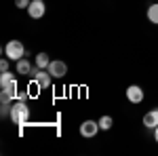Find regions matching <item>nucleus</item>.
<instances>
[{
    "label": "nucleus",
    "instance_id": "nucleus-17",
    "mask_svg": "<svg viewBox=\"0 0 158 156\" xmlns=\"http://www.w3.org/2000/svg\"><path fill=\"white\" fill-rule=\"evenodd\" d=\"M154 139H156V144H158V127L154 129Z\"/></svg>",
    "mask_w": 158,
    "mask_h": 156
},
{
    "label": "nucleus",
    "instance_id": "nucleus-7",
    "mask_svg": "<svg viewBox=\"0 0 158 156\" xmlns=\"http://www.w3.org/2000/svg\"><path fill=\"white\" fill-rule=\"evenodd\" d=\"M47 70L51 72L53 78H63V76L68 74V65H65V61H61V59H53Z\"/></svg>",
    "mask_w": 158,
    "mask_h": 156
},
{
    "label": "nucleus",
    "instance_id": "nucleus-16",
    "mask_svg": "<svg viewBox=\"0 0 158 156\" xmlns=\"http://www.w3.org/2000/svg\"><path fill=\"white\" fill-rule=\"evenodd\" d=\"M27 95H30V93H23V91H17V93H15V99H19V101H25V99H27Z\"/></svg>",
    "mask_w": 158,
    "mask_h": 156
},
{
    "label": "nucleus",
    "instance_id": "nucleus-11",
    "mask_svg": "<svg viewBox=\"0 0 158 156\" xmlns=\"http://www.w3.org/2000/svg\"><path fill=\"white\" fill-rule=\"evenodd\" d=\"M148 21L158 25V2H154V4L148 6Z\"/></svg>",
    "mask_w": 158,
    "mask_h": 156
},
{
    "label": "nucleus",
    "instance_id": "nucleus-15",
    "mask_svg": "<svg viewBox=\"0 0 158 156\" xmlns=\"http://www.w3.org/2000/svg\"><path fill=\"white\" fill-rule=\"evenodd\" d=\"M9 57H2V59H0V70H2V72H9Z\"/></svg>",
    "mask_w": 158,
    "mask_h": 156
},
{
    "label": "nucleus",
    "instance_id": "nucleus-18",
    "mask_svg": "<svg viewBox=\"0 0 158 156\" xmlns=\"http://www.w3.org/2000/svg\"><path fill=\"white\" fill-rule=\"evenodd\" d=\"M156 2H158V0H156Z\"/></svg>",
    "mask_w": 158,
    "mask_h": 156
},
{
    "label": "nucleus",
    "instance_id": "nucleus-2",
    "mask_svg": "<svg viewBox=\"0 0 158 156\" xmlns=\"http://www.w3.org/2000/svg\"><path fill=\"white\" fill-rule=\"evenodd\" d=\"M25 47L21 40H9L4 44V57H9L11 61H19L21 57H25Z\"/></svg>",
    "mask_w": 158,
    "mask_h": 156
},
{
    "label": "nucleus",
    "instance_id": "nucleus-1",
    "mask_svg": "<svg viewBox=\"0 0 158 156\" xmlns=\"http://www.w3.org/2000/svg\"><path fill=\"white\" fill-rule=\"evenodd\" d=\"M11 120L15 124H21V127H23L25 122L30 120V106H27L25 101L15 99L13 106H11Z\"/></svg>",
    "mask_w": 158,
    "mask_h": 156
},
{
    "label": "nucleus",
    "instance_id": "nucleus-5",
    "mask_svg": "<svg viewBox=\"0 0 158 156\" xmlns=\"http://www.w3.org/2000/svg\"><path fill=\"white\" fill-rule=\"evenodd\" d=\"M97 131H101V127H99V120H85L82 124H80V135L82 137H95Z\"/></svg>",
    "mask_w": 158,
    "mask_h": 156
},
{
    "label": "nucleus",
    "instance_id": "nucleus-12",
    "mask_svg": "<svg viewBox=\"0 0 158 156\" xmlns=\"http://www.w3.org/2000/svg\"><path fill=\"white\" fill-rule=\"evenodd\" d=\"M17 78L13 76V72H2L0 74V86H6V84H11V82H15Z\"/></svg>",
    "mask_w": 158,
    "mask_h": 156
},
{
    "label": "nucleus",
    "instance_id": "nucleus-3",
    "mask_svg": "<svg viewBox=\"0 0 158 156\" xmlns=\"http://www.w3.org/2000/svg\"><path fill=\"white\" fill-rule=\"evenodd\" d=\"M32 76H34V80L38 82L40 89H49L51 84H53V76H51L49 70H40L34 65V70H32Z\"/></svg>",
    "mask_w": 158,
    "mask_h": 156
},
{
    "label": "nucleus",
    "instance_id": "nucleus-9",
    "mask_svg": "<svg viewBox=\"0 0 158 156\" xmlns=\"http://www.w3.org/2000/svg\"><path fill=\"white\" fill-rule=\"evenodd\" d=\"M143 124H146V129H156L158 127V108L150 110L146 116H143Z\"/></svg>",
    "mask_w": 158,
    "mask_h": 156
},
{
    "label": "nucleus",
    "instance_id": "nucleus-6",
    "mask_svg": "<svg viewBox=\"0 0 158 156\" xmlns=\"http://www.w3.org/2000/svg\"><path fill=\"white\" fill-rule=\"evenodd\" d=\"M32 70H34V63L30 61V57L25 55L19 61H15V72L19 76H32Z\"/></svg>",
    "mask_w": 158,
    "mask_h": 156
},
{
    "label": "nucleus",
    "instance_id": "nucleus-14",
    "mask_svg": "<svg viewBox=\"0 0 158 156\" xmlns=\"http://www.w3.org/2000/svg\"><path fill=\"white\" fill-rule=\"evenodd\" d=\"M30 2H32V0H15V6H17V9H27Z\"/></svg>",
    "mask_w": 158,
    "mask_h": 156
},
{
    "label": "nucleus",
    "instance_id": "nucleus-8",
    "mask_svg": "<svg viewBox=\"0 0 158 156\" xmlns=\"http://www.w3.org/2000/svg\"><path fill=\"white\" fill-rule=\"evenodd\" d=\"M127 99H129L131 103H141V101H143V89H141L139 84H131V86L127 89Z\"/></svg>",
    "mask_w": 158,
    "mask_h": 156
},
{
    "label": "nucleus",
    "instance_id": "nucleus-4",
    "mask_svg": "<svg viewBox=\"0 0 158 156\" xmlns=\"http://www.w3.org/2000/svg\"><path fill=\"white\" fill-rule=\"evenodd\" d=\"M25 11H27V15H30L32 19H42L44 13H47V4H44L42 0H32Z\"/></svg>",
    "mask_w": 158,
    "mask_h": 156
},
{
    "label": "nucleus",
    "instance_id": "nucleus-13",
    "mask_svg": "<svg viewBox=\"0 0 158 156\" xmlns=\"http://www.w3.org/2000/svg\"><path fill=\"white\" fill-rule=\"evenodd\" d=\"M112 124H114L112 116H101V118H99V127H101V131H110Z\"/></svg>",
    "mask_w": 158,
    "mask_h": 156
},
{
    "label": "nucleus",
    "instance_id": "nucleus-10",
    "mask_svg": "<svg viewBox=\"0 0 158 156\" xmlns=\"http://www.w3.org/2000/svg\"><path fill=\"white\" fill-rule=\"evenodd\" d=\"M34 65H36V68H40V70H47V68L51 65L49 55H47V53H38L36 57H34Z\"/></svg>",
    "mask_w": 158,
    "mask_h": 156
}]
</instances>
